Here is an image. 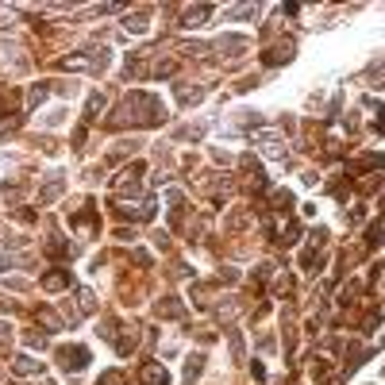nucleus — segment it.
Masks as SVG:
<instances>
[{
    "label": "nucleus",
    "instance_id": "nucleus-3",
    "mask_svg": "<svg viewBox=\"0 0 385 385\" xmlns=\"http://www.w3.org/2000/svg\"><path fill=\"white\" fill-rule=\"evenodd\" d=\"M208 12H212L208 4H200V8H189V15H185V23H204V19H208Z\"/></svg>",
    "mask_w": 385,
    "mask_h": 385
},
{
    "label": "nucleus",
    "instance_id": "nucleus-2",
    "mask_svg": "<svg viewBox=\"0 0 385 385\" xmlns=\"http://www.w3.org/2000/svg\"><path fill=\"white\" fill-rule=\"evenodd\" d=\"M143 382L147 385H170V378H166V370H158V366H147V370H143Z\"/></svg>",
    "mask_w": 385,
    "mask_h": 385
},
{
    "label": "nucleus",
    "instance_id": "nucleus-1",
    "mask_svg": "<svg viewBox=\"0 0 385 385\" xmlns=\"http://www.w3.org/2000/svg\"><path fill=\"white\" fill-rule=\"evenodd\" d=\"M62 366H66V370H85V366H89V351H85V347H66V351H62Z\"/></svg>",
    "mask_w": 385,
    "mask_h": 385
},
{
    "label": "nucleus",
    "instance_id": "nucleus-4",
    "mask_svg": "<svg viewBox=\"0 0 385 385\" xmlns=\"http://www.w3.org/2000/svg\"><path fill=\"white\" fill-rule=\"evenodd\" d=\"M15 374H39V362H31V358H15Z\"/></svg>",
    "mask_w": 385,
    "mask_h": 385
}]
</instances>
